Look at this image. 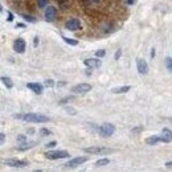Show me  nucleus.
<instances>
[{"label": "nucleus", "instance_id": "28", "mask_svg": "<svg viewBox=\"0 0 172 172\" xmlns=\"http://www.w3.org/2000/svg\"><path fill=\"white\" fill-rule=\"evenodd\" d=\"M56 144H57V142H54V140H53V142H49V143H47V144H45V146H47L48 148H53V147L56 146Z\"/></svg>", "mask_w": 172, "mask_h": 172}, {"label": "nucleus", "instance_id": "9", "mask_svg": "<svg viewBox=\"0 0 172 172\" xmlns=\"http://www.w3.org/2000/svg\"><path fill=\"white\" fill-rule=\"evenodd\" d=\"M136 67L140 74H147L148 73V65L143 58H136Z\"/></svg>", "mask_w": 172, "mask_h": 172}, {"label": "nucleus", "instance_id": "24", "mask_svg": "<svg viewBox=\"0 0 172 172\" xmlns=\"http://www.w3.org/2000/svg\"><path fill=\"white\" fill-rule=\"evenodd\" d=\"M23 19L27 20V21H29V23H36V19H35V17L28 16V15H23Z\"/></svg>", "mask_w": 172, "mask_h": 172}, {"label": "nucleus", "instance_id": "8", "mask_svg": "<svg viewBox=\"0 0 172 172\" xmlns=\"http://www.w3.org/2000/svg\"><path fill=\"white\" fill-rule=\"evenodd\" d=\"M65 28L67 30H78L81 28V21L78 19H70L65 23Z\"/></svg>", "mask_w": 172, "mask_h": 172}, {"label": "nucleus", "instance_id": "15", "mask_svg": "<svg viewBox=\"0 0 172 172\" xmlns=\"http://www.w3.org/2000/svg\"><path fill=\"white\" fill-rule=\"evenodd\" d=\"M159 142H162L160 135H151V136H148L146 139V143L150 144V146H155V144H158Z\"/></svg>", "mask_w": 172, "mask_h": 172}, {"label": "nucleus", "instance_id": "19", "mask_svg": "<svg viewBox=\"0 0 172 172\" xmlns=\"http://www.w3.org/2000/svg\"><path fill=\"white\" fill-rule=\"evenodd\" d=\"M1 81H3V84L7 86V89L13 87V82H12V79L10 78V77H1Z\"/></svg>", "mask_w": 172, "mask_h": 172}, {"label": "nucleus", "instance_id": "34", "mask_svg": "<svg viewBox=\"0 0 172 172\" xmlns=\"http://www.w3.org/2000/svg\"><path fill=\"white\" fill-rule=\"evenodd\" d=\"M33 45H35V47H37V45H39V37H37V36H36L35 40H33Z\"/></svg>", "mask_w": 172, "mask_h": 172}, {"label": "nucleus", "instance_id": "27", "mask_svg": "<svg viewBox=\"0 0 172 172\" xmlns=\"http://www.w3.org/2000/svg\"><path fill=\"white\" fill-rule=\"evenodd\" d=\"M25 140H27L25 135H19V136H17V142H20V143H25Z\"/></svg>", "mask_w": 172, "mask_h": 172}, {"label": "nucleus", "instance_id": "7", "mask_svg": "<svg viewBox=\"0 0 172 172\" xmlns=\"http://www.w3.org/2000/svg\"><path fill=\"white\" fill-rule=\"evenodd\" d=\"M85 162H87V158H86V156H78V158H73L72 160H69L64 165H65L66 168H74V167H78V165L84 164Z\"/></svg>", "mask_w": 172, "mask_h": 172}, {"label": "nucleus", "instance_id": "6", "mask_svg": "<svg viewBox=\"0 0 172 172\" xmlns=\"http://www.w3.org/2000/svg\"><path fill=\"white\" fill-rule=\"evenodd\" d=\"M91 90V85L90 84H86V82H84V84H78V85H74L72 87V91L74 94H85L87 93V91Z\"/></svg>", "mask_w": 172, "mask_h": 172}, {"label": "nucleus", "instance_id": "40", "mask_svg": "<svg viewBox=\"0 0 172 172\" xmlns=\"http://www.w3.org/2000/svg\"><path fill=\"white\" fill-rule=\"evenodd\" d=\"M168 121H170V122H172V118H168Z\"/></svg>", "mask_w": 172, "mask_h": 172}, {"label": "nucleus", "instance_id": "37", "mask_svg": "<svg viewBox=\"0 0 172 172\" xmlns=\"http://www.w3.org/2000/svg\"><path fill=\"white\" fill-rule=\"evenodd\" d=\"M153 56H155V49H152V50H151V57L153 58Z\"/></svg>", "mask_w": 172, "mask_h": 172}, {"label": "nucleus", "instance_id": "10", "mask_svg": "<svg viewBox=\"0 0 172 172\" xmlns=\"http://www.w3.org/2000/svg\"><path fill=\"white\" fill-rule=\"evenodd\" d=\"M25 48H27V44H25V41H24L23 39L15 40V42H13L15 52H17V53H24V52H25Z\"/></svg>", "mask_w": 172, "mask_h": 172}, {"label": "nucleus", "instance_id": "18", "mask_svg": "<svg viewBox=\"0 0 172 172\" xmlns=\"http://www.w3.org/2000/svg\"><path fill=\"white\" fill-rule=\"evenodd\" d=\"M24 146H19L17 147V150L19 151H25V150H29V148H32V147H35L36 146V142H32V143H23Z\"/></svg>", "mask_w": 172, "mask_h": 172}, {"label": "nucleus", "instance_id": "32", "mask_svg": "<svg viewBox=\"0 0 172 172\" xmlns=\"http://www.w3.org/2000/svg\"><path fill=\"white\" fill-rule=\"evenodd\" d=\"M4 140H5V135H4V133H0V143H4Z\"/></svg>", "mask_w": 172, "mask_h": 172}, {"label": "nucleus", "instance_id": "31", "mask_svg": "<svg viewBox=\"0 0 172 172\" xmlns=\"http://www.w3.org/2000/svg\"><path fill=\"white\" fill-rule=\"evenodd\" d=\"M7 15H8V17H7V20H8V21H12V20H13V15H12V12L8 11V12H7Z\"/></svg>", "mask_w": 172, "mask_h": 172}, {"label": "nucleus", "instance_id": "33", "mask_svg": "<svg viewBox=\"0 0 172 172\" xmlns=\"http://www.w3.org/2000/svg\"><path fill=\"white\" fill-rule=\"evenodd\" d=\"M165 168H172V162H165Z\"/></svg>", "mask_w": 172, "mask_h": 172}, {"label": "nucleus", "instance_id": "20", "mask_svg": "<svg viewBox=\"0 0 172 172\" xmlns=\"http://www.w3.org/2000/svg\"><path fill=\"white\" fill-rule=\"evenodd\" d=\"M62 40L66 42V44H69V45H73V47H76V45H78V41L77 40H72V39H69V37H66V36H62Z\"/></svg>", "mask_w": 172, "mask_h": 172}, {"label": "nucleus", "instance_id": "12", "mask_svg": "<svg viewBox=\"0 0 172 172\" xmlns=\"http://www.w3.org/2000/svg\"><path fill=\"white\" fill-rule=\"evenodd\" d=\"M160 139L163 143H170L172 142V131L170 128H163L160 134Z\"/></svg>", "mask_w": 172, "mask_h": 172}, {"label": "nucleus", "instance_id": "3", "mask_svg": "<svg viewBox=\"0 0 172 172\" xmlns=\"http://www.w3.org/2000/svg\"><path fill=\"white\" fill-rule=\"evenodd\" d=\"M84 152L86 153H91V155H98V153H111L113 150L111 148H106V147H86L84 148Z\"/></svg>", "mask_w": 172, "mask_h": 172}, {"label": "nucleus", "instance_id": "13", "mask_svg": "<svg viewBox=\"0 0 172 172\" xmlns=\"http://www.w3.org/2000/svg\"><path fill=\"white\" fill-rule=\"evenodd\" d=\"M84 64L87 67H99L101 65H102V61L98 60V58H86V60H84Z\"/></svg>", "mask_w": 172, "mask_h": 172}, {"label": "nucleus", "instance_id": "14", "mask_svg": "<svg viewBox=\"0 0 172 172\" xmlns=\"http://www.w3.org/2000/svg\"><path fill=\"white\" fill-rule=\"evenodd\" d=\"M27 87L30 89V90H32L33 93H36V94H41L42 90H44L42 85L39 84V82H29V84H27Z\"/></svg>", "mask_w": 172, "mask_h": 172}, {"label": "nucleus", "instance_id": "11", "mask_svg": "<svg viewBox=\"0 0 172 172\" xmlns=\"http://www.w3.org/2000/svg\"><path fill=\"white\" fill-rule=\"evenodd\" d=\"M54 19H56V8L52 7V5H48L47 10H45V20L52 23Z\"/></svg>", "mask_w": 172, "mask_h": 172}, {"label": "nucleus", "instance_id": "29", "mask_svg": "<svg viewBox=\"0 0 172 172\" xmlns=\"http://www.w3.org/2000/svg\"><path fill=\"white\" fill-rule=\"evenodd\" d=\"M66 111L69 113V114H72V115H76V110H74V109H70V107H66Z\"/></svg>", "mask_w": 172, "mask_h": 172}, {"label": "nucleus", "instance_id": "4", "mask_svg": "<svg viewBox=\"0 0 172 172\" xmlns=\"http://www.w3.org/2000/svg\"><path fill=\"white\" fill-rule=\"evenodd\" d=\"M4 164L13 167V168H23V167H27L29 163L28 160H21V159H5Z\"/></svg>", "mask_w": 172, "mask_h": 172}, {"label": "nucleus", "instance_id": "22", "mask_svg": "<svg viewBox=\"0 0 172 172\" xmlns=\"http://www.w3.org/2000/svg\"><path fill=\"white\" fill-rule=\"evenodd\" d=\"M40 134L42 135V136H47V135H50V130H48V128H45V127H42V128H40Z\"/></svg>", "mask_w": 172, "mask_h": 172}, {"label": "nucleus", "instance_id": "38", "mask_svg": "<svg viewBox=\"0 0 172 172\" xmlns=\"http://www.w3.org/2000/svg\"><path fill=\"white\" fill-rule=\"evenodd\" d=\"M127 3H128V4H134L135 0H127Z\"/></svg>", "mask_w": 172, "mask_h": 172}, {"label": "nucleus", "instance_id": "1", "mask_svg": "<svg viewBox=\"0 0 172 172\" xmlns=\"http://www.w3.org/2000/svg\"><path fill=\"white\" fill-rule=\"evenodd\" d=\"M13 118L16 119H23L27 122H32V123H44V122H49L50 118L42 114H35V113H24V114H15Z\"/></svg>", "mask_w": 172, "mask_h": 172}, {"label": "nucleus", "instance_id": "26", "mask_svg": "<svg viewBox=\"0 0 172 172\" xmlns=\"http://www.w3.org/2000/svg\"><path fill=\"white\" fill-rule=\"evenodd\" d=\"M105 54H106V50H103V49H102V50H97V52H96V56H97L98 58H99V57H103Z\"/></svg>", "mask_w": 172, "mask_h": 172}, {"label": "nucleus", "instance_id": "5", "mask_svg": "<svg viewBox=\"0 0 172 172\" xmlns=\"http://www.w3.org/2000/svg\"><path fill=\"white\" fill-rule=\"evenodd\" d=\"M114 131H115V127L111 123H103L99 127V133H101V135H102L103 138L111 136V135L114 134Z\"/></svg>", "mask_w": 172, "mask_h": 172}, {"label": "nucleus", "instance_id": "16", "mask_svg": "<svg viewBox=\"0 0 172 172\" xmlns=\"http://www.w3.org/2000/svg\"><path fill=\"white\" fill-rule=\"evenodd\" d=\"M131 90V86H121V87H115V89H113V93L114 94H122V93H127V91H130Z\"/></svg>", "mask_w": 172, "mask_h": 172}, {"label": "nucleus", "instance_id": "17", "mask_svg": "<svg viewBox=\"0 0 172 172\" xmlns=\"http://www.w3.org/2000/svg\"><path fill=\"white\" fill-rule=\"evenodd\" d=\"M110 163V159L107 158H103V159H99V160L96 162V167L97 168H101V167H105V165H107Z\"/></svg>", "mask_w": 172, "mask_h": 172}, {"label": "nucleus", "instance_id": "36", "mask_svg": "<svg viewBox=\"0 0 172 172\" xmlns=\"http://www.w3.org/2000/svg\"><path fill=\"white\" fill-rule=\"evenodd\" d=\"M139 131H142V127H138V128H134L133 133H139Z\"/></svg>", "mask_w": 172, "mask_h": 172}, {"label": "nucleus", "instance_id": "30", "mask_svg": "<svg viewBox=\"0 0 172 172\" xmlns=\"http://www.w3.org/2000/svg\"><path fill=\"white\" fill-rule=\"evenodd\" d=\"M121 54H122V50H121V49H118L116 53H115V60H119V58H121Z\"/></svg>", "mask_w": 172, "mask_h": 172}, {"label": "nucleus", "instance_id": "35", "mask_svg": "<svg viewBox=\"0 0 172 172\" xmlns=\"http://www.w3.org/2000/svg\"><path fill=\"white\" fill-rule=\"evenodd\" d=\"M16 28H25V24H21V23H17V24H16Z\"/></svg>", "mask_w": 172, "mask_h": 172}, {"label": "nucleus", "instance_id": "2", "mask_svg": "<svg viewBox=\"0 0 172 172\" xmlns=\"http://www.w3.org/2000/svg\"><path fill=\"white\" fill-rule=\"evenodd\" d=\"M69 152L65 150H60V151H49L45 152V158L49 160H57V159H64V158H69Z\"/></svg>", "mask_w": 172, "mask_h": 172}, {"label": "nucleus", "instance_id": "21", "mask_svg": "<svg viewBox=\"0 0 172 172\" xmlns=\"http://www.w3.org/2000/svg\"><path fill=\"white\" fill-rule=\"evenodd\" d=\"M165 66L172 73V58L171 57H165Z\"/></svg>", "mask_w": 172, "mask_h": 172}, {"label": "nucleus", "instance_id": "39", "mask_svg": "<svg viewBox=\"0 0 172 172\" xmlns=\"http://www.w3.org/2000/svg\"><path fill=\"white\" fill-rule=\"evenodd\" d=\"M93 1H94V3H99V0H93Z\"/></svg>", "mask_w": 172, "mask_h": 172}, {"label": "nucleus", "instance_id": "25", "mask_svg": "<svg viewBox=\"0 0 172 172\" xmlns=\"http://www.w3.org/2000/svg\"><path fill=\"white\" fill-rule=\"evenodd\" d=\"M45 86H48V87H53L54 81H53V79H47V81H45Z\"/></svg>", "mask_w": 172, "mask_h": 172}, {"label": "nucleus", "instance_id": "23", "mask_svg": "<svg viewBox=\"0 0 172 172\" xmlns=\"http://www.w3.org/2000/svg\"><path fill=\"white\" fill-rule=\"evenodd\" d=\"M49 5V0H39V7L40 8H44Z\"/></svg>", "mask_w": 172, "mask_h": 172}]
</instances>
